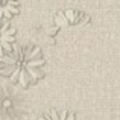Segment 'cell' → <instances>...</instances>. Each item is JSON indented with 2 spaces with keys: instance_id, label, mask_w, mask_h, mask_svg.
Masks as SVG:
<instances>
[{
  "instance_id": "cell-1",
  "label": "cell",
  "mask_w": 120,
  "mask_h": 120,
  "mask_svg": "<svg viewBox=\"0 0 120 120\" xmlns=\"http://www.w3.org/2000/svg\"><path fill=\"white\" fill-rule=\"evenodd\" d=\"M24 68H26V71H27V75H29L30 81H37V79H40V78L43 76V73H41L40 70H37L35 67H24Z\"/></svg>"
},
{
  "instance_id": "cell-2",
  "label": "cell",
  "mask_w": 120,
  "mask_h": 120,
  "mask_svg": "<svg viewBox=\"0 0 120 120\" xmlns=\"http://www.w3.org/2000/svg\"><path fill=\"white\" fill-rule=\"evenodd\" d=\"M55 23H56V26H62V27H65L67 26L68 23H70V21H68V18L65 17V14H62V12H59L58 15H56L55 17Z\"/></svg>"
},
{
  "instance_id": "cell-3",
  "label": "cell",
  "mask_w": 120,
  "mask_h": 120,
  "mask_svg": "<svg viewBox=\"0 0 120 120\" xmlns=\"http://www.w3.org/2000/svg\"><path fill=\"white\" fill-rule=\"evenodd\" d=\"M26 75H27L26 68H23V67H21L20 75H18V82H20V85H21V87H26V85H27V78H26Z\"/></svg>"
},
{
  "instance_id": "cell-4",
  "label": "cell",
  "mask_w": 120,
  "mask_h": 120,
  "mask_svg": "<svg viewBox=\"0 0 120 120\" xmlns=\"http://www.w3.org/2000/svg\"><path fill=\"white\" fill-rule=\"evenodd\" d=\"M65 17L68 18V21H70V23H73V21L76 20V15H75V12L71 11V9H68V11H65Z\"/></svg>"
},
{
  "instance_id": "cell-5",
  "label": "cell",
  "mask_w": 120,
  "mask_h": 120,
  "mask_svg": "<svg viewBox=\"0 0 120 120\" xmlns=\"http://www.w3.org/2000/svg\"><path fill=\"white\" fill-rule=\"evenodd\" d=\"M37 55H40V49H38V47H35V49H34L32 52H30L29 55L26 56V61H30V59H32V58H35Z\"/></svg>"
},
{
  "instance_id": "cell-6",
  "label": "cell",
  "mask_w": 120,
  "mask_h": 120,
  "mask_svg": "<svg viewBox=\"0 0 120 120\" xmlns=\"http://www.w3.org/2000/svg\"><path fill=\"white\" fill-rule=\"evenodd\" d=\"M56 30H58V26H56V27H47L46 32L49 34V35H53V34H56Z\"/></svg>"
},
{
  "instance_id": "cell-7",
  "label": "cell",
  "mask_w": 120,
  "mask_h": 120,
  "mask_svg": "<svg viewBox=\"0 0 120 120\" xmlns=\"http://www.w3.org/2000/svg\"><path fill=\"white\" fill-rule=\"evenodd\" d=\"M50 119H52V120H59V116H58V112H56V111H53V109H52V111H50Z\"/></svg>"
},
{
  "instance_id": "cell-8",
  "label": "cell",
  "mask_w": 120,
  "mask_h": 120,
  "mask_svg": "<svg viewBox=\"0 0 120 120\" xmlns=\"http://www.w3.org/2000/svg\"><path fill=\"white\" fill-rule=\"evenodd\" d=\"M38 120H52V119H50V114H46L44 117H40Z\"/></svg>"
},
{
  "instance_id": "cell-9",
  "label": "cell",
  "mask_w": 120,
  "mask_h": 120,
  "mask_svg": "<svg viewBox=\"0 0 120 120\" xmlns=\"http://www.w3.org/2000/svg\"><path fill=\"white\" fill-rule=\"evenodd\" d=\"M67 120H75V116L73 114H68L67 116Z\"/></svg>"
},
{
  "instance_id": "cell-10",
  "label": "cell",
  "mask_w": 120,
  "mask_h": 120,
  "mask_svg": "<svg viewBox=\"0 0 120 120\" xmlns=\"http://www.w3.org/2000/svg\"><path fill=\"white\" fill-rule=\"evenodd\" d=\"M3 105H5V106H9V105H11V102H9V100H5V102H3Z\"/></svg>"
}]
</instances>
